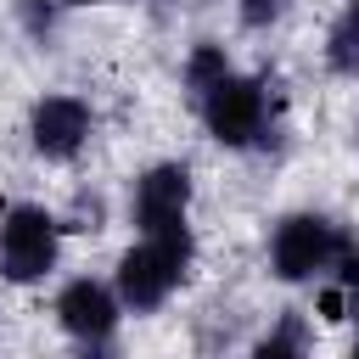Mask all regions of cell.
<instances>
[{"mask_svg": "<svg viewBox=\"0 0 359 359\" xmlns=\"http://www.w3.org/2000/svg\"><path fill=\"white\" fill-rule=\"evenodd\" d=\"M224 73H230L224 50H219V45H196V50H191V62H185V90H191V101H202Z\"/></svg>", "mask_w": 359, "mask_h": 359, "instance_id": "obj_8", "label": "cell"}, {"mask_svg": "<svg viewBox=\"0 0 359 359\" xmlns=\"http://www.w3.org/2000/svg\"><path fill=\"white\" fill-rule=\"evenodd\" d=\"M135 224L140 230H168V224H185V208H191V168L185 163H157L135 180Z\"/></svg>", "mask_w": 359, "mask_h": 359, "instance_id": "obj_7", "label": "cell"}, {"mask_svg": "<svg viewBox=\"0 0 359 359\" xmlns=\"http://www.w3.org/2000/svg\"><path fill=\"white\" fill-rule=\"evenodd\" d=\"M118 303H123V297H118L112 286H101V280H67L62 297H56V320H62V331H67L73 342L101 348V342H112Z\"/></svg>", "mask_w": 359, "mask_h": 359, "instance_id": "obj_6", "label": "cell"}, {"mask_svg": "<svg viewBox=\"0 0 359 359\" xmlns=\"http://www.w3.org/2000/svg\"><path fill=\"white\" fill-rule=\"evenodd\" d=\"M56 6H90V0H56Z\"/></svg>", "mask_w": 359, "mask_h": 359, "instance_id": "obj_14", "label": "cell"}, {"mask_svg": "<svg viewBox=\"0 0 359 359\" xmlns=\"http://www.w3.org/2000/svg\"><path fill=\"white\" fill-rule=\"evenodd\" d=\"M348 314H353V320H359V280H353V286H348Z\"/></svg>", "mask_w": 359, "mask_h": 359, "instance_id": "obj_13", "label": "cell"}, {"mask_svg": "<svg viewBox=\"0 0 359 359\" xmlns=\"http://www.w3.org/2000/svg\"><path fill=\"white\" fill-rule=\"evenodd\" d=\"M331 275H337L342 286H353V280H359V241H353L348 230L337 236V252H331Z\"/></svg>", "mask_w": 359, "mask_h": 359, "instance_id": "obj_10", "label": "cell"}, {"mask_svg": "<svg viewBox=\"0 0 359 359\" xmlns=\"http://www.w3.org/2000/svg\"><path fill=\"white\" fill-rule=\"evenodd\" d=\"M191 269V230L168 224V230H140V241L118 258V297L135 314H151L168 303V292L185 280Z\"/></svg>", "mask_w": 359, "mask_h": 359, "instance_id": "obj_1", "label": "cell"}, {"mask_svg": "<svg viewBox=\"0 0 359 359\" xmlns=\"http://www.w3.org/2000/svg\"><path fill=\"white\" fill-rule=\"evenodd\" d=\"M337 224L320 219V213H286L269 236V264L280 280H314L320 269H331V252H337Z\"/></svg>", "mask_w": 359, "mask_h": 359, "instance_id": "obj_4", "label": "cell"}, {"mask_svg": "<svg viewBox=\"0 0 359 359\" xmlns=\"http://www.w3.org/2000/svg\"><path fill=\"white\" fill-rule=\"evenodd\" d=\"M325 62L337 73H359V11H342L331 39H325Z\"/></svg>", "mask_w": 359, "mask_h": 359, "instance_id": "obj_9", "label": "cell"}, {"mask_svg": "<svg viewBox=\"0 0 359 359\" xmlns=\"http://www.w3.org/2000/svg\"><path fill=\"white\" fill-rule=\"evenodd\" d=\"M202 123L219 146H252L264 135V118H269V95L258 79H241V73H224L202 101Z\"/></svg>", "mask_w": 359, "mask_h": 359, "instance_id": "obj_3", "label": "cell"}, {"mask_svg": "<svg viewBox=\"0 0 359 359\" xmlns=\"http://www.w3.org/2000/svg\"><path fill=\"white\" fill-rule=\"evenodd\" d=\"M348 11H359V0H348Z\"/></svg>", "mask_w": 359, "mask_h": 359, "instance_id": "obj_15", "label": "cell"}, {"mask_svg": "<svg viewBox=\"0 0 359 359\" xmlns=\"http://www.w3.org/2000/svg\"><path fill=\"white\" fill-rule=\"evenodd\" d=\"M353 348H359V342H353Z\"/></svg>", "mask_w": 359, "mask_h": 359, "instance_id": "obj_16", "label": "cell"}, {"mask_svg": "<svg viewBox=\"0 0 359 359\" xmlns=\"http://www.w3.org/2000/svg\"><path fill=\"white\" fill-rule=\"evenodd\" d=\"M297 348H303V331H297V320H286L275 337H264V342H258V353H264V359H269V353H297Z\"/></svg>", "mask_w": 359, "mask_h": 359, "instance_id": "obj_11", "label": "cell"}, {"mask_svg": "<svg viewBox=\"0 0 359 359\" xmlns=\"http://www.w3.org/2000/svg\"><path fill=\"white\" fill-rule=\"evenodd\" d=\"M56 247H62V219L56 213H45L34 202H17L0 219V269H6V280H39L56 264Z\"/></svg>", "mask_w": 359, "mask_h": 359, "instance_id": "obj_2", "label": "cell"}, {"mask_svg": "<svg viewBox=\"0 0 359 359\" xmlns=\"http://www.w3.org/2000/svg\"><path fill=\"white\" fill-rule=\"evenodd\" d=\"M280 11H286V0H241V22L247 28H269Z\"/></svg>", "mask_w": 359, "mask_h": 359, "instance_id": "obj_12", "label": "cell"}, {"mask_svg": "<svg viewBox=\"0 0 359 359\" xmlns=\"http://www.w3.org/2000/svg\"><path fill=\"white\" fill-rule=\"evenodd\" d=\"M90 129H95V118H90V107H84L79 95H45V101L34 107V118H28L34 151H39V157H50V163L79 157V151H84V140H90Z\"/></svg>", "mask_w": 359, "mask_h": 359, "instance_id": "obj_5", "label": "cell"}]
</instances>
